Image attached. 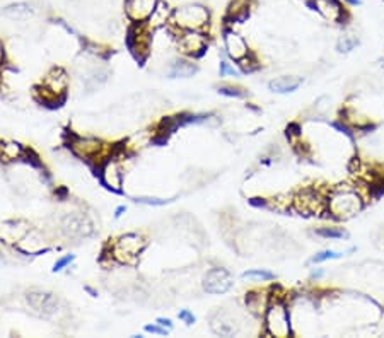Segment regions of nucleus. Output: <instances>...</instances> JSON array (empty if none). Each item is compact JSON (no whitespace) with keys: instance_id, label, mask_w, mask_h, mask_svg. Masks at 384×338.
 I'll use <instances>...</instances> for the list:
<instances>
[{"instance_id":"nucleus-28","label":"nucleus","mask_w":384,"mask_h":338,"mask_svg":"<svg viewBox=\"0 0 384 338\" xmlns=\"http://www.w3.org/2000/svg\"><path fill=\"white\" fill-rule=\"evenodd\" d=\"M219 93L222 94V96H227V97H246L248 96V93H246L244 89H239V87H233V86L219 87Z\"/></svg>"},{"instance_id":"nucleus-25","label":"nucleus","mask_w":384,"mask_h":338,"mask_svg":"<svg viewBox=\"0 0 384 338\" xmlns=\"http://www.w3.org/2000/svg\"><path fill=\"white\" fill-rule=\"evenodd\" d=\"M24 154L23 147L16 142H9V144H0V158L3 161H16Z\"/></svg>"},{"instance_id":"nucleus-10","label":"nucleus","mask_w":384,"mask_h":338,"mask_svg":"<svg viewBox=\"0 0 384 338\" xmlns=\"http://www.w3.org/2000/svg\"><path fill=\"white\" fill-rule=\"evenodd\" d=\"M61 229L68 238H88L94 231L90 220L82 214H68L61 223Z\"/></svg>"},{"instance_id":"nucleus-32","label":"nucleus","mask_w":384,"mask_h":338,"mask_svg":"<svg viewBox=\"0 0 384 338\" xmlns=\"http://www.w3.org/2000/svg\"><path fill=\"white\" fill-rule=\"evenodd\" d=\"M177 318H180L181 321L186 323V325H193V323H195V316H193V312H190L188 310L180 311V314H177Z\"/></svg>"},{"instance_id":"nucleus-16","label":"nucleus","mask_w":384,"mask_h":338,"mask_svg":"<svg viewBox=\"0 0 384 338\" xmlns=\"http://www.w3.org/2000/svg\"><path fill=\"white\" fill-rule=\"evenodd\" d=\"M65 89H67V75H65V72L61 71H53L52 74L46 77L45 81V93L46 94H52L53 97H59L60 94L65 93Z\"/></svg>"},{"instance_id":"nucleus-8","label":"nucleus","mask_w":384,"mask_h":338,"mask_svg":"<svg viewBox=\"0 0 384 338\" xmlns=\"http://www.w3.org/2000/svg\"><path fill=\"white\" fill-rule=\"evenodd\" d=\"M177 48L191 57H200L207 50V38L202 31H183L177 38Z\"/></svg>"},{"instance_id":"nucleus-2","label":"nucleus","mask_w":384,"mask_h":338,"mask_svg":"<svg viewBox=\"0 0 384 338\" xmlns=\"http://www.w3.org/2000/svg\"><path fill=\"white\" fill-rule=\"evenodd\" d=\"M263 319H265V332L270 337L285 338L294 333L289 306L284 301L278 299V297L277 299L273 297V299L270 301L265 314H263Z\"/></svg>"},{"instance_id":"nucleus-31","label":"nucleus","mask_w":384,"mask_h":338,"mask_svg":"<svg viewBox=\"0 0 384 338\" xmlns=\"http://www.w3.org/2000/svg\"><path fill=\"white\" fill-rule=\"evenodd\" d=\"M137 203H146V205H166L169 200H161V198H135Z\"/></svg>"},{"instance_id":"nucleus-9","label":"nucleus","mask_w":384,"mask_h":338,"mask_svg":"<svg viewBox=\"0 0 384 338\" xmlns=\"http://www.w3.org/2000/svg\"><path fill=\"white\" fill-rule=\"evenodd\" d=\"M233 287V277L226 268H212L204 279V289L209 294H226Z\"/></svg>"},{"instance_id":"nucleus-22","label":"nucleus","mask_w":384,"mask_h":338,"mask_svg":"<svg viewBox=\"0 0 384 338\" xmlns=\"http://www.w3.org/2000/svg\"><path fill=\"white\" fill-rule=\"evenodd\" d=\"M314 234L320 236L323 239H349L350 234L347 229L340 227V225H323V227L314 229Z\"/></svg>"},{"instance_id":"nucleus-30","label":"nucleus","mask_w":384,"mask_h":338,"mask_svg":"<svg viewBox=\"0 0 384 338\" xmlns=\"http://www.w3.org/2000/svg\"><path fill=\"white\" fill-rule=\"evenodd\" d=\"M72 261H74V254H67V256L60 258V260L55 263V267H53V272L64 270V268L67 267V265H70Z\"/></svg>"},{"instance_id":"nucleus-33","label":"nucleus","mask_w":384,"mask_h":338,"mask_svg":"<svg viewBox=\"0 0 384 338\" xmlns=\"http://www.w3.org/2000/svg\"><path fill=\"white\" fill-rule=\"evenodd\" d=\"M146 332L155 333V335H168V330L161 328V326H157V325H147Z\"/></svg>"},{"instance_id":"nucleus-37","label":"nucleus","mask_w":384,"mask_h":338,"mask_svg":"<svg viewBox=\"0 0 384 338\" xmlns=\"http://www.w3.org/2000/svg\"><path fill=\"white\" fill-rule=\"evenodd\" d=\"M2 60H3V46L2 43H0V64H2Z\"/></svg>"},{"instance_id":"nucleus-5","label":"nucleus","mask_w":384,"mask_h":338,"mask_svg":"<svg viewBox=\"0 0 384 338\" xmlns=\"http://www.w3.org/2000/svg\"><path fill=\"white\" fill-rule=\"evenodd\" d=\"M146 248V241L139 234H125L113 246V258L119 263L133 265Z\"/></svg>"},{"instance_id":"nucleus-40","label":"nucleus","mask_w":384,"mask_h":338,"mask_svg":"<svg viewBox=\"0 0 384 338\" xmlns=\"http://www.w3.org/2000/svg\"><path fill=\"white\" fill-rule=\"evenodd\" d=\"M306 2H307V0H306Z\"/></svg>"},{"instance_id":"nucleus-19","label":"nucleus","mask_w":384,"mask_h":338,"mask_svg":"<svg viewBox=\"0 0 384 338\" xmlns=\"http://www.w3.org/2000/svg\"><path fill=\"white\" fill-rule=\"evenodd\" d=\"M72 145H74V151L77 152L82 159L96 158V156L99 154L101 149H103V144L90 139H77Z\"/></svg>"},{"instance_id":"nucleus-23","label":"nucleus","mask_w":384,"mask_h":338,"mask_svg":"<svg viewBox=\"0 0 384 338\" xmlns=\"http://www.w3.org/2000/svg\"><path fill=\"white\" fill-rule=\"evenodd\" d=\"M169 14H171V10H169V6L166 2H161L159 0V3H157V7H155V10H154V14L151 16V26L152 28H161V26H164L166 24V21H168V17H169Z\"/></svg>"},{"instance_id":"nucleus-29","label":"nucleus","mask_w":384,"mask_h":338,"mask_svg":"<svg viewBox=\"0 0 384 338\" xmlns=\"http://www.w3.org/2000/svg\"><path fill=\"white\" fill-rule=\"evenodd\" d=\"M219 74H220V77H229V75L231 77H239V72L229 64V62H226V60L220 62Z\"/></svg>"},{"instance_id":"nucleus-14","label":"nucleus","mask_w":384,"mask_h":338,"mask_svg":"<svg viewBox=\"0 0 384 338\" xmlns=\"http://www.w3.org/2000/svg\"><path fill=\"white\" fill-rule=\"evenodd\" d=\"M300 86H303V77H296V75H280L268 82V89L275 94L296 93Z\"/></svg>"},{"instance_id":"nucleus-20","label":"nucleus","mask_w":384,"mask_h":338,"mask_svg":"<svg viewBox=\"0 0 384 338\" xmlns=\"http://www.w3.org/2000/svg\"><path fill=\"white\" fill-rule=\"evenodd\" d=\"M270 301L271 299L267 296V294L249 292L248 296H246V308H248V310L251 311L253 314L263 316V314H265L268 304H270Z\"/></svg>"},{"instance_id":"nucleus-21","label":"nucleus","mask_w":384,"mask_h":338,"mask_svg":"<svg viewBox=\"0 0 384 338\" xmlns=\"http://www.w3.org/2000/svg\"><path fill=\"white\" fill-rule=\"evenodd\" d=\"M197 71H198V67L195 64H191V62L176 60L175 64L171 65V68H169V77L188 79V77H191V75L197 74Z\"/></svg>"},{"instance_id":"nucleus-4","label":"nucleus","mask_w":384,"mask_h":338,"mask_svg":"<svg viewBox=\"0 0 384 338\" xmlns=\"http://www.w3.org/2000/svg\"><path fill=\"white\" fill-rule=\"evenodd\" d=\"M292 207L304 216L326 214V194H321L316 188H304L292 197Z\"/></svg>"},{"instance_id":"nucleus-39","label":"nucleus","mask_w":384,"mask_h":338,"mask_svg":"<svg viewBox=\"0 0 384 338\" xmlns=\"http://www.w3.org/2000/svg\"><path fill=\"white\" fill-rule=\"evenodd\" d=\"M6 263V260H3V256H2V253H0V265H3Z\"/></svg>"},{"instance_id":"nucleus-15","label":"nucleus","mask_w":384,"mask_h":338,"mask_svg":"<svg viewBox=\"0 0 384 338\" xmlns=\"http://www.w3.org/2000/svg\"><path fill=\"white\" fill-rule=\"evenodd\" d=\"M251 12V0H233L227 7V21L233 23H244Z\"/></svg>"},{"instance_id":"nucleus-34","label":"nucleus","mask_w":384,"mask_h":338,"mask_svg":"<svg viewBox=\"0 0 384 338\" xmlns=\"http://www.w3.org/2000/svg\"><path fill=\"white\" fill-rule=\"evenodd\" d=\"M326 275V272L323 270V268H313V272H311V275H309V279L311 281H321Z\"/></svg>"},{"instance_id":"nucleus-38","label":"nucleus","mask_w":384,"mask_h":338,"mask_svg":"<svg viewBox=\"0 0 384 338\" xmlns=\"http://www.w3.org/2000/svg\"><path fill=\"white\" fill-rule=\"evenodd\" d=\"M123 210H125V207H118V210H117V214H115V216H117V217H119V216H122V212H123Z\"/></svg>"},{"instance_id":"nucleus-17","label":"nucleus","mask_w":384,"mask_h":338,"mask_svg":"<svg viewBox=\"0 0 384 338\" xmlns=\"http://www.w3.org/2000/svg\"><path fill=\"white\" fill-rule=\"evenodd\" d=\"M32 14H35V9L26 2H17V3H10L7 6L6 9L2 10V16H6L7 19L10 21H28L31 19Z\"/></svg>"},{"instance_id":"nucleus-12","label":"nucleus","mask_w":384,"mask_h":338,"mask_svg":"<svg viewBox=\"0 0 384 338\" xmlns=\"http://www.w3.org/2000/svg\"><path fill=\"white\" fill-rule=\"evenodd\" d=\"M159 0H125V12L135 23L151 19Z\"/></svg>"},{"instance_id":"nucleus-36","label":"nucleus","mask_w":384,"mask_h":338,"mask_svg":"<svg viewBox=\"0 0 384 338\" xmlns=\"http://www.w3.org/2000/svg\"><path fill=\"white\" fill-rule=\"evenodd\" d=\"M345 2V6L349 7H361L362 6V0H343Z\"/></svg>"},{"instance_id":"nucleus-26","label":"nucleus","mask_w":384,"mask_h":338,"mask_svg":"<svg viewBox=\"0 0 384 338\" xmlns=\"http://www.w3.org/2000/svg\"><path fill=\"white\" fill-rule=\"evenodd\" d=\"M343 254L342 252H335V250H323V252L316 253L311 256L309 260V265H320V263H325V261H332V260H338V258H342Z\"/></svg>"},{"instance_id":"nucleus-11","label":"nucleus","mask_w":384,"mask_h":338,"mask_svg":"<svg viewBox=\"0 0 384 338\" xmlns=\"http://www.w3.org/2000/svg\"><path fill=\"white\" fill-rule=\"evenodd\" d=\"M210 328L220 337H233L239 332L236 318L224 310H217L210 314Z\"/></svg>"},{"instance_id":"nucleus-7","label":"nucleus","mask_w":384,"mask_h":338,"mask_svg":"<svg viewBox=\"0 0 384 338\" xmlns=\"http://www.w3.org/2000/svg\"><path fill=\"white\" fill-rule=\"evenodd\" d=\"M222 39H224V48H226L227 57H229L231 60L241 62L242 58H246L249 53H251L246 39L242 38L239 32L234 31V29H226Z\"/></svg>"},{"instance_id":"nucleus-13","label":"nucleus","mask_w":384,"mask_h":338,"mask_svg":"<svg viewBox=\"0 0 384 338\" xmlns=\"http://www.w3.org/2000/svg\"><path fill=\"white\" fill-rule=\"evenodd\" d=\"M28 303L31 304L32 310H36L45 316L53 314V312H57V310H59V301H57V297L48 292H39V290L28 294Z\"/></svg>"},{"instance_id":"nucleus-24","label":"nucleus","mask_w":384,"mask_h":338,"mask_svg":"<svg viewBox=\"0 0 384 338\" xmlns=\"http://www.w3.org/2000/svg\"><path fill=\"white\" fill-rule=\"evenodd\" d=\"M358 36L354 35V32H345V35H342L338 38V41H336V50H338L340 53H350L354 52L355 48L358 46Z\"/></svg>"},{"instance_id":"nucleus-3","label":"nucleus","mask_w":384,"mask_h":338,"mask_svg":"<svg viewBox=\"0 0 384 338\" xmlns=\"http://www.w3.org/2000/svg\"><path fill=\"white\" fill-rule=\"evenodd\" d=\"M173 19L183 31H202L209 24L210 12L200 3H188L173 12Z\"/></svg>"},{"instance_id":"nucleus-1","label":"nucleus","mask_w":384,"mask_h":338,"mask_svg":"<svg viewBox=\"0 0 384 338\" xmlns=\"http://www.w3.org/2000/svg\"><path fill=\"white\" fill-rule=\"evenodd\" d=\"M365 195L361 188L338 185L326 194V214L335 220L354 219L365 207Z\"/></svg>"},{"instance_id":"nucleus-18","label":"nucleus","mask_w":384,"mask_h":338,"mask_svg":"<svg viewBox=\"0 0 384 338\" xmlns=\"http://www.w3.org/2000/svg\"><path fill=\"white\" fill-rule=\"evenodd\" d=\"M101 180H103V183L110 190L119 191V187H122V173H119L117 162L110 161L104 165V168L101 169Z\"/></svg>"},{"instance_id":"nucleus-6","label":"nucleus","mask_w":384,"mask_h":338,"mask_svg":"<svg viewBox=\"0 0 384 338\" xmlns=\"http://www.w3.org/2000/svg\"><path fill=\"white\" fill-rule=\"evenodd\" d=\"M306 3L332 24H343L349 19V10L342 0H307Z\"/></svg>"},{"instance_id":"nucleus-27","label":"nucleus","mask_w":384,"mask_h":338,"mask_svg":"<svg viewBox=\"0 0 384 338\" xmlns=\"http://www.w3.org/2000/svg\"><path fill=\"white\" fill-rule=\"evenodd\" d=\"M242 279H249V281H262V282H268V281H273L275 275L271 272L263 270V268H255V270H246L244 274L241 275Z\"/></svg>"},{"instance_id":"nucleus-35","label":"nucleus","mask_w":384,"mask_h":338,"mask_svg":"<svg viewBox=\"0 0 384 338\" xmlns=\"http://www.w3.org/2000/svg\"><path fill=\"white\" fill-rule=\"evenodd\" d=\"M157 323L161 326H166V328H171L173 326V323H171V319H168V318H159L157 319Z\"/></svg>"}]
</instances>
